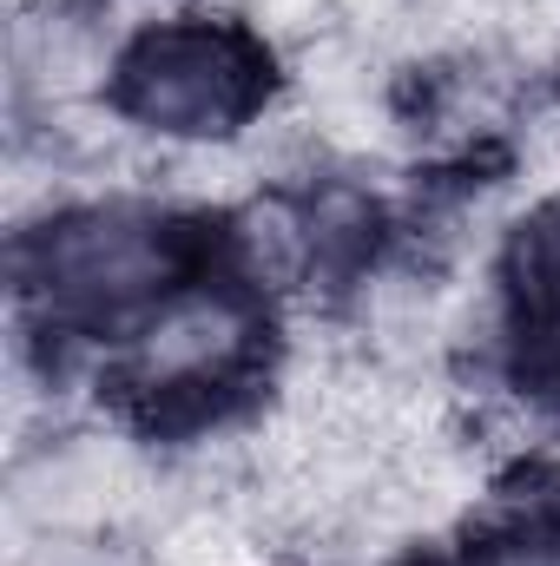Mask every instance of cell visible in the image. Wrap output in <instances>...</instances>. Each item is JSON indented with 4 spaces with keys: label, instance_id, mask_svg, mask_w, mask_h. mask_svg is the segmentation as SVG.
<instances>
[{
    "label": "cell",
    "instance_id": "cell-1",
    "mask_svg": "<svg viewBox=\"0 0 560 566\" xmlns=\"http://www.w3.org/2000/svg\"><path fill=\"white\" fill-rule=\"evenodd\" d=\"M238 53L225 40H205V33H178L165 46H152L139 66V106L152 119H172V126H205V119H225L231 99H238Z\"/></svg>",
    "mask_w": 560,
    "mask_h": 566
}]
</instances>
